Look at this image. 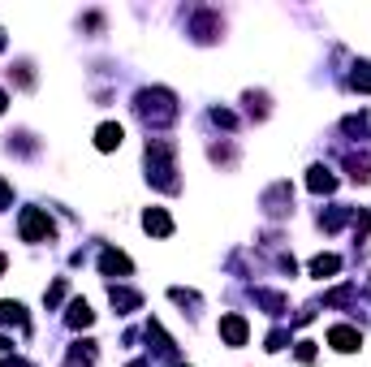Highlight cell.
<instances>
[{
	"label": "cell",
	"mask_w": 371,
	"mask_h": 367,
	"mask_svg": "<svg viewBox=\"0 0 371 367\" xmlns=\"http://www.w3.org/2000/svg\"><path fill=\"white\" fill-rule=\"evenodd\" d=\"M143 229H147V234H155V238H169V234H173L169 212H164V207H147V212H143Z\"/></svg>",
	"instance_id": "cell-8"
},
{
	"label": "cell",
	"mask_w": 371,
	"mask_h": 367,
	"mask_svg": "<svg viewBox=\"0 0 371 367\" xmlns=\"http://www.w3.org/2000/svg\"><path fill=\"white\" fill-rule=\"evenodd\" d=\"M298 359L302 363H316V341H298Z\"/></svg>",
	"instance_id": "cell-19"
},
{
	"label": "cell",
	"mask_w": 371,
	"mask_h": 367,
	"mask_svg": "<svg viewBox=\"0 0 371 367\" xmlns=\"http://www.w3.org/2000/svg\"><path fill=\"white\" fill-rule=\"evenodd\" d=\"M0 52H5V31H0Z\"/></svg>",
	"instance_id": "cell-24"
},
{
	"label": "cell",
	"mask_w": 371,
	"mask_h": 367,
	"mask_svg": "<svg viewBox=\"0 0 371 367\" xmlns=\"http://www.w3.org/2000/svg\"><path fill=\"white\" fill-rule=\"evenodd\" d=\"M130 367H147V363H143V359H139V363H130Z\"/></svg>",
	"instance_id": "cell-25"
},
{
	"label": "cell",
	"mask_w": 371,
	"mask_h": 367,
	"mask_svg": "<svg viewBox=\"0 0 371 367\" xmlns=\"http://www.w3.org/2000/svg\"><path fill=\"white\" fill-rule=\"evenodd\" d=\"M5 104H9V95H5V91H0V112H5Z\"/></svg>",
	"instance_id": "cell-22"
},
{
	"label": "cell",
	"mask_w": 371,
	"mask_h": 367,
	"mask_svg": "<svg viewBox=\"0 0 371 367\" xmlns=\"http://www.w3.org/2000/svg\"><path fill=\"white\" fill-rule=\"evenodd\" d=\"M221 337H225L229 345H246L250 328H246V320H242V316H221Z\"/></svg>",
	"instance_id": "cell-7"
},
{
	"label": "cell",
	"mask_w": 371,
	"mask_h": 367,
	"mask_svg": "<svg viewBox=\"0 0 371 367\" xmlns=\"http://www.w3.org/2000/svg\"><path fill=\"white\" fill-rule=\"evenodd\" d=\"M65 289H69L65 281H56V285L48 289V294H44V302H48V307H56V302H61V298H65Z\"/></svg>",
	"instance_id": "cell-18"
},
{
	"label": "cell",
	"mask_w": 371,
	"mask_h": 367,
	"mask_svg": "<svg viewBox=\"0 0 371 367\" xmlns=\"http://www.w3.org/2000/svg\"><path fill=\"white\" fill-rule=\"evenodd\" d=\"M9 350V337H0V355H5Z\"/></svg>",
	"instance_id": "cell-23"
},
{
	"label": "cell",
	"mask_w": 371,
	"mask_h": 367,
	"mask_svg": "<svg viewBox=\"0 0 371 367\" xmlns=\"http://www.w3.org/2000/svg\"><path fill=\"white\" fill-rule=\"evenodd\" d=\"M91 320H95V311H91V307H87L83 298H74V302H69V316H65V324H69V328H87Z\"/></svg>",
	"instance_id": "cell-12"
},
{
	"label": "cell",
	"mask_w": 371,
	"mask_h": 367,
	"mask_svg": "<svg viewBox=\"0 0 371 367\" xmlns=\"http://www.w3.org/2000/svg\"><path fill=\"white\" fill-rule=\"evenodd\" d=\"M289 345V333L285 328H277V333H268V350H285Z\"/></svg>",
	"instance_id": "cell-17"
},
{
	"label": "cell",
	"mask_w": 371,
	"mask_h": 367,
	"mask_svg": "<svg viewBox=\"0 0 371 367\" xmlns=\"http://www.w3.org/2000/svg\"><path fill=\"white\" fill-rule=\"evenodd\" d=\"M147 341H155V350L169 355V359L178 355V341H173V337L164 333V328H160V320H151V324H147Z\"/></svg>",
	"instance_id": "cell-11"
},
{
	"label": "cell",
	"mask_w": 371,
	"mask_h": 367,
	"mask_svg": "<svg viewBox=\"0 0 371 367\" xmlns=\"http://www.w3.org/2000/svg\"><path fill=\"white\" fill-rule=\"evenodd\" d=\"M121 139H126V130L117 126V121H104L100 130H95V147H100V151H117V147H121Z\"/></svg>",
	"instance_id": "cell-9"
},
{
	"label": "cell",
	"mask_w": 371,
	"mask_h": 367,
	"mask_svg": "<svg viewBox=\"0 0 371 367\" xmlns=\"http://www.w3.org/2000/svg\"><path fill=\"white\" fill-rule=\"evenodd\" d=\"M178 164H173V147L164 139H151L147 143V178L160 186V190H178Z\"/></svg>",
	"instance_id": "cell-1"
},
{
	"label": "cell",
	"mask_w": 371,
	"mask_h": 367,
	"mask_svg": "<svg viewBox=\"0 0 371 367\" xmlns=\"http://www.w3.org/2000/svg\"><path fill=\"white\" fill-rule=\"evenodd\" d=\"M307 186L316 190V195H333V190H337V178H333V173H328L324 164H316V169L307 173Z\"/></svg>",
	"instance_id": "cell-10"
},
{
	"label": "cell",
	"mask_w": 371,
	"mask_h": 367,
	"mask_svg": "<svg viewBox=\"0 0 371 367\" xmlns=\"http://www.w3.org/2000/svg\"><path fill=\"white\" fill-rule=\"evenodd\" d=\"M108 302L117 307V316H130V311H139V307H143V294H134V289H126V285H112Z\"/></svg>",
	"instance_id": "cell-5"
},
{
	"label": "cell",
	"mask_w": 371,
	"mask_h": 367,
	"mask_svg": "<svg viewBox=\"0 0 371 367\" xmlns=\"http://www.w3.org/2000/svg\"><path fill=\"white\" fill-rule=\"evenodd\" d=\"M328 345H333V350H341V355H354L359 345H363V337H359L354 324H337V328H328Z\"/></svg>",
	"instance_id": "cell-4"
},
{
	"label": "cell",
	"mask_w": 371,
	"mask_h": 367,
	"mask_svg": "<svg viewBox=\"0 0 371 367\" xmlns=\"http://www.w3.org/2000/svg\"><path fill=\"white\" fill-rule=\"evenodd\" d=\"M0 273H5V255H0Z\"/></svg>",
	"instance_id": "cell-26"
},
{
	"label": "cell",
	"mask_w": 371,
	"mask_h": 367,
	"mask_svg": "<svg viewBox=\"0 0 371 367\" xmlns=\"http://www.w3.org/2000/svg\"><path fill=\"white\" fill-rule=\"evenodd\" d=\"M100 273L104 277H130L134 264H130V255H121V250H104L100 255Z\"/></svg>",
	"instance_id": "cell-6"
},
{
	"label": "cell",
	"mask_w": 371,
	"mask_h": 367,
	"mask_svg": "<svg viewBox=\"0 0 371 367\" xmlns=\"http://www.w3.org/2000/svg\"><path fill=\"white\" fill-rule=\"evenodd\" d=\"M0 324H17V328H26V307L22 302H0Z\"/></svg>",
	"instance_id": "cell-13"
},
{
	"label": "cell",
	"mask_w": 371,
	"mask_h": 367,
	"mask_svg": "<svg viewBox=\"0 0 371 367\" xmlns=\"http://www.w3.org/2000/svg\"><path fill=\"white\" fill-rule=\"evenodd\" d=\"M0 367H31L26 359H17V355H9V359H0Z\"/></svg>",
	"instance_id": "cell-20"
},
{
	"label": "cell",
	"mask_w": 371,
	"mask_h": 367,
	"mask_svg": "<svg viewBox=\"0 0 371 367\" xmlns=\"http://www.w3.org/2000/svg\"><path fill=\"white\" fill-rule=\"evenodd\" d=\"M139 117L147 121V126H169L173 117H178V104H173V91H139Z\"/></svg>",
	"instance_id": "cell-2"
},
{
	"label": "cell",
	"mask_w": 371,
	"mask_h": 367,
	"mask_svg": "<svg viewBox=\"0 0 371 367\" xmlns=\"http://www.w3.org/2000/svg\"><path fill=\"white\" fill-rule=\"evenodd\" d=\"M87 363H95V341H74L65 367H87Z\"/></svg>",
	"instance_id": "cell-14"
},
{
	"label": "cell",
	"mask_w": 371,
	"mask_h": 367,
	"mask_svg": "<svg viewBox=\"0 0 371 367\" xmlns=\"http://www.w3.org/2000/svg\"><path fill=\"white\" fill-rule=\"evenodd\" d=\"M22 238H26V242H44V238H52V221H48L44 207H26V212H22Z\"/></svg>",
	"instance_id": "cell-3"
},
{
	"label": "cell",
	"mask_w": 371,
	"mask_h": 367,
	"mask_svg": "<svg viewBox=\"0 0 371 367\" xmlns=\"http://www.w3.org/2000/svg\"><path fill=\"white\" fill-rule=\"evenodd\" d=\"M337 268H341L337 255H316V259H311V277H333Z\"/></svg>",
	"instance_id": "cell-15"
},
{
	"label": "cell",
	"mask_w": 371,
	"mask_h": 367,
	"mask_svg": "<svg viewBox=\"0 0 371 367\" xmlns=\"http://www.w3.org/2000/svg\"><path fill=\"white\" fill-rule=\"evenodd\" d=\"M212 121H216V126H225V130H233V126H238V117H233L229 108H212Z\"/></svg>",
	"instance_id": "cell-16"
},
{
	"label": "cell",
	"mask_w": 371,
	"mask_h": 367,
	"mask_svg": "<svg viewBox=\"0 0 371 367\" xmlns=\"http://www.w3.org/2000/svg\"><path fill=\"white\" fill-rule=\"evenodd\" d=\"M9 203H13V190H9L5 182H0V207H9Z\"/></svg>",
	"instance_id": "cell-21"
}]
</instances>
